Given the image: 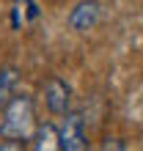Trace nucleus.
Returning a JSON list of instances; mask_svg holds the SVG:
<instances>
[{
	"mask_svg": "<svg viewBox=\"0 0 143 151\" xmlns=\"http://www.w3.org/2000/svg\"><path fill=\"white\" fill-rule=\"evenodd\" d=\"M33 132V102L28 96H14L6 104V115L0 124V135L11 140H28Z\"/></svg>",
	"mask_w": 143,
	"mask_h": 151,
	"instance_id": "f257e3e1",
	"label": "nucleus"
},
{
	"mask_svg": "<svg viewBox=\"0 0 143 151\" xmlns=\"http://www.w3.org/2000/svg\"><path fill=\"white\" fill-rule=\"evenodd\" d=\"M61 148L64 151H85L88 148L83 113H66L64 127H61Z\"/></svg>",
	"mask_w": 143,
	"mask_h": 151,
	"instance_id": "f03ea898",
	"label": "nucleus"
},
{
	"mask_svg": "<svg viewBox=\"0 0 143 151\" xmlns=\"http://www.w3.org/2000/svg\"><path fill=\"white\" fill-rule=\"evenodd\" d=\"M102 19V3L99 0H83L72 8L69 14V28L77 30V33H85V30H94Z\"/></svg>",
	"mask_w": 143,
	"mask_h": 151,
	"instance_id": "7ed1b4c3",
	"label": "nucleus"
},
{
	"mask_svg": "<svg viewBox=\"0 0 143 151\" xmlns=\"http://www.w3.org/2000/svg\"><path fill=\"white\" fill-rule=\"evenodd\" d=\"M44 104L55 115H66L69 113V85L61 77H50L47 80V85H44Z\"/></svg>",
	"mask_w": 143,
	"mask_h": 151,
	"instance_id": "20e7f679",
	"label": "nucleus"
},
{
	"mask_svg": "<svg viewBox=\"0 0 143 151\" xmlns=\"http://www.w3.org/2000/svg\"><path fill=\"white\" fill-rule=\"evenodd\" d=\"M33 148H44V151H55L61 148V132L52 127V124H41L36 129V140H33Z\"/></svg>",
	"mask_w": 143,
	"mask_h": 151,
	"instance_id": "39448f33",
	"label": "nucleus"
},
{
	"mask_svg": "<svg viewBox=\"0 0 143 151\" xmlns=\"http://www.w3.org/2000/svg\"><path fill=\"white\" fill-rule=\"evenodd\" d=\"M17 83H20V72H17L14 66L0 69V107H6V104L11 102V93H14Z\"/></svg>",
	"mask_w": 143,
	"mask_h": 151,
	"instance_id": "423d86ee",
	"label": "nucleus"
},
{
	"mask_svg": "<svg viewBox=\"0 0 143 151\" xmlns=\"http://www.w3.org/2000/svg\"><path fill=\"white\" fill-rule=\"evenodd\" d=\"M124 151V148H127V146H124L121 143V140H105V143H102V151Z\"/></svg>",
	"mask_w": 143,
	"mask_h": 151,
	"instance_id": "0eeeda50",
	"label": "nucleus"
}]
</instances>
